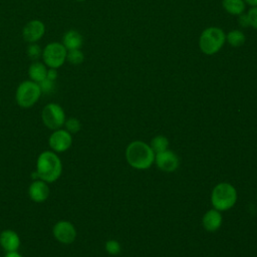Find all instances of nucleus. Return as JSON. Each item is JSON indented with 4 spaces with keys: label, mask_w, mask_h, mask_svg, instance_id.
Returning <instances> with one entry per match:
<instances>
[{
    "label": "nucleus",
    "mask_w": 257,
    "mask_h": 257,
    "mask_svg": "<svg viewBox=\"0 0 257 257\" xmlns=\"http://www.w3.org/2000/svg\"><path fill=\"white\" fill-rule=\"evenodd\" d=\"M150 147L152 148V150L154 151L155 154H158V153H161V152H164V151L168 150L169 141L164 136H157L152 140Z\"/></svg>",
    "instance_id": "18"
},
{
    "label": "nucleus",
    "mask_w": 257,
    "mask_h": 257,
    "mask_svg": "<svg viewBox=\"0 0 257 257\" xmlns=\"http://www.w3.org/2000/svg\"><path fill=\"white\" fill-rule=\"evenodd\" d=\"M64 126H65V130L68 133L73 135V134H76V133H78L80 131L81 123H80L79 119H77L76 117H69V118H67L65 120Z\"/></svg>",
    "instance_id": "21"
},
{
    "label": "nucleus",
    "mask_w": 257,
    "mask_h": 257,
    "mask_svg": "<svg viewBox=\"0 0 257 257\" xmlns=\"http://www.w3.org/2000/svg\"><path fill=\"white\" fill-rule=\"evenodd\" d=\"M42 92L37 82L30 79L22 81L15 92V99L17 104L22 108H29L33 106L40 98Z\"/></svg>",
    "instance_id": "4"
},
{
    "label": "nucleus",
    "mask_w": 257,
    "mask_h": 257,
    "mask_svg": "<svg viewBox=\"0 0 257 257\" xmlns=\"http://www.w3.org/2000/svg\"><path fill=\"white\" fill-rule=\"evenodd\" d=\"M38 179L50 184L59 179L62 173V163L53 151L42 152L36 160V171Z\"/></svg>",
    "instance_id": "1"
},
{
    "label": "nucleus",
    "mask_w": 257,
    "mask_h": 257,
    "mask_svg": "<svg viewBox=\"0 0 257 257\" xmlns=\"http://www.w3.org/2000/svg\"><path fill=\"white\" fill-rule=\"evenodd\" d=\"M50 190L48 187V183L37 179L34 180L28 188V196L35 203H42L46 201L49 197Z\"/></svg>",
    "instance_id": "12"
},
{
    "label": "nucleus",
    "mask_w": 257,
    "mask_h": 257,
    "mask_svg": "<svg viewBox=\"0 0 257 257\" xmlns=\"http://www.w3.org/2000/svg\"><path fill=\"white\" fill-rule=\"evenodd\" d=\"M48 145L56 154L66 152L72 145V135L65 128L54 130L48 139Z\"/></svg>",
    "instance_id": "9"
},
{
    "label": "nucleus",
    "mask_w": 257,
    "mask_h": 257,
    "mask_svg": "<svg viewBox=\"0 0 257 257\" xmlns=\"http://www.w3.org/2000/svg\"><path fill=\"white\" fill-rule=\"evenodd\" d=\"M237 201V191L229 183H220L212 191L211 204L214 209L222 212L231 209Z\"/></svg>",
    "instance_id": "3"
},
{
    "label": "nucleus",
    "mask_w": 257,
    "mask_h": 257,
    "mask_svg": "<svg viewBox=\"0 0 257 257\" xmlns=\"http://www.w3.org/2000/svg\"><path fill=\"white\" fill-rule=\"evenodd\" d=\"M57 76H58L57 69H54V68H48L46 78H48V79H50V80L55 81V80H56V78H57Z\"/></svg>",
    "instance_id": "26"
},
{
    "label": "nucleus",
    "mask_w": 257,
    "mask_h": 257,
    "mask_svg": "<svg viewBox=\"0 0 257 257\" xmlns=\"http://www.w3.org/2000/svg\"><path fill=\"white\" fill-rule=\"evenodd\" d=\"M224 9L233 15H240L245 9L244 0H223Z\"/></svg>",
    "instance_id": "17"
},
{
    "label": "nucleus",
    "mask_w": 257,
    "mask_h": 257,
    "mask_svg": "<svg viewBox=\"0 0 257 257\" xmlns=\"http://www.w3.org/2000/svg\"><path fill=\"white\" fill-rule=\"evenodd\" d=\"M227 41L234 47H238L244 44L245 42V35L243 34V32L239 31V30H232L228 33V35L226 36Z\"/></svg>",
    "instance_id": "19"
},
{
    "label": "nucleus",
    "mask_w": 257,
    "mask_h": 257,
    "mask_svg": "<svg viewBox=\"0 0 257 257\" xmlns=\"http://www.w3.org/2000/svg\"><path fill=\"white\" fill-rule=\"evenodd\" d=\"M0 246L6 252L18 251L20 247L19 235L11 229L3 230L0 233Z\"/></svg>",
    "instance_id": "13"
},
{
    "label": "nucleus",
    "mask_w": 257,
    "mask_h": 257,
    "mask_svg": "<svg viewBox=\"0 0 257 257\" xmlns=\"http://www.w3.org/2000/svg\"><path fill=\"white\" fill-rule=\"evenodd\" d=\"M222 215L221 212L216 209H211L205 213L202 219L203 227L209 232L217 231L222 225Z\"/></svg>",
    "instance_id": "14"
},
{
    "label": "nucleus",
    "mask_w": 257,
    "mask_h": 257,
    "mask_svg": "<svg viewBox=\"0 0 257 257\" xmlns=\"http://www.w3.org/2000/svg\"><path fill=\"white\" fill-rule=\"evenodd\" d=\"M67 49L61 42H49L42 48V62L48 68L58 69L66 61Z\"/></svg>",
    "instance_id": "6"
},
{
    "label": "nucleus",
    "mask_w": 257,
    "mask_h": 257,
    "mask_svg": "<svg viewBox=\"0 0 257 257\" xmlns=\"http://www.w3.org/2000/svg\"><path fill=\"white\" fill-rule=\"evenodd\" d=\"M251 6H257V0H245Z\"/></svg>",
    "instance_id": "29"
},
{
    "label": "nucleus",
    "mask_w": 257,
    "mask_h": 257,
    "mask_svg": "<svg viewBox=\"0 0 257 257\" xmlns=\"http://www.w3.org/2000/svg\"><path fill=\"white\" fill-rule=\"evenodd\" d=\"M38 84L42 93H50L54 90V87H55V81L50 80L48 78L43 79Z\"/></svg>",
    "instance_id": "24"
},
{
    "label": "nucleus",
    "mask_w": 257,
    "mask_h": 257,
    "mask_svg": "<svg viewBox=\"0 0 257 257\" xmlns=\"http://www.w3.org/2000/svg\"><path fill=\"white\" fill-rule=\"evenodd\" d=\"M75 1H84V0H75Z\"/></svg>",
    "instance_id": "30"
},
{
    "label": "nucleus",
    "mask_w": 257,
    "mask_h": 257,
    "mask_svg": "<svg viewBox=\"0 0 257 257\" xmlns=\"http://www.w3.org/2000/svg\"><path fill=\"white\" fill-rule=\"evenodd\" d=\"M247 17L249 20V25L257 29V6H254L248 11Z\"/></svg>",
    "instance_id": "25"
},
{
    "label": "nucleus",
    "mask_w": 257,
    "mask_h": 257,
    "mask_svg": "<svg viewBox=\"0 0 257 257\" xmlns=\"http://www.w3.org/2000/svg\"><path fill=\"white\" fill-rule=\"evenodd\" d=\"M104 248H105V251L110 255H117L120 253V250H121L120 244L116 240H112V239L105 242Z\"/></svg>",
    "instance_id": "23"
},
{
    "label": "nucleus",
    "mask_w": 257,
    "mask_h": 257,
    "mask_svg": "<svg viewBox=\"0 0 257 257\" xmlns=\"http://www.w3.org/2000/svg\"><path fill=\"white\" fill-rule=\"evenodd\" d=\"M52 234L55 240L61 244H71L76 239V229L74 225L67 220L56 222L52 228Z\"/></svg>",
    "instance_id": "8"
},
{
    "label": "nucleus",
    "mask_w": 257,
    "mask_h": 257,
    "mask_svg": "<svg viewBox=\"0 0 257 257\" xmlns=\"http://www.w3.org/2000/svg\"><path fill=\"white\" fill-rule=\"evenodd\" d=\"M45 34V24L38 19L28 21L22 29V37L28 43H37Z\"/></svg>",
    "instance_id": "10"
},
{
    "label": "nucleus",
    "mask_w": 257,
    "mask_h": 257,
    "mask_svg": "<svg viewBox=\"0 0 257 257\" xmlns=\"http://www.w3.org/2000/svg\"><path fill=\"white\" fill-rule=\"evenodd\" d=\"M84 60V54L80 49L67 50L66 61L72 65H79Z\"/></svg>",
    "instance_id": "20"
},
{
    "label": "nucleus",
    "mask_w": 257,
    "mask_h": 257,
    "mask_svg": "<svg viewBox=\"0 0 257 257\" xmlns=\"http://www.w3.org/2000/svg\"><path fill=\"white\" fill-rule=\"evenodd\" d=\"M41 118L44 125L53 131L61 128L66 120L64 109L55 102H49L43 107Z\"/></svg>",
    "instance_id": "7"
},
{
    "label": "nucleus",
    "mask_w": 257,
    "mask_h": 257,
    "mask_svg": "<svg viewBox=\"0 0 257 257\" xmlns=\"http://www.w3.org/2000/svg\"><path fill=\"white\" fill-rule=\"evenodd\" d=\"M42 48L38 43H29L27 47V55L30 59L36 61L41 57Z\"/></svg>",
    "instance_id": "22"
},
{
    "label": "nucleus",
    "mask_w": 257,
    "mask_h": 257,
    "mask_svg": "<svg viewBox=\"0 0 257 257\" xmlns=\"http://www.w3.org/2000/svg\"><path fill=\"white\" fill-rule=\"evenodd\" d=\"M47 70H48V67L42 61H39V60L33 61L28 67L29 79L39 83L40 81L46 78Z\"/></svg>",
    "instance_id": "16"
},
{
    "label": "nucleus",
    "mask_w": 257,
    "mask_h": 257,
    "mask_svg": "<svg viewBox=\"0 0 257 257\" xmlns=\"http://www.w3.org/2000/svg\"><path fill=\"white\" fill-rule=\"evenodd\" d=\"M239 23H240V25L243 26V27H248V26H250V25H249V20H248L247 14H246V15L242 14V15L239 17Z\"/></svg>",
    "instance_id": "27"
},
{
    "label": "nucleus",
    "mask_w": 257,
    "mask_h": 257,
    "mask_svg": "<svg viewBox=\"0 0 257 257\" xmlns=\"http://www.w3.org/2000/svg\"><path fill=\"white\" fill-rule=\"evenodd\" d=\"M61 43L67 50L80 49L83 44V37L77 30L70 29L63 34Z\"/></svg>",
    "instance_id": "15"
},
{
    "label": "nucleus",
    "mask_w": 257,
    "mask_h": 257,
    "mask_svg": "<svg viewBox=\"0 0 257 257\" xmlns=\"http://www.w3.org/2000/svg\"><path fill=\"white\" fill-rule=\"evenodd\" d=\"M4 257H23V256L17 251H13V252H6Z\"/></svg>",
    "instance_id": "28"
},
{
    "label": "nucleus",
    "mask_w": 257,
    "mask_h": 257,
    "mask_svg": "<svg viewBox=\"0 0 257 257\" xmlns=\"http://www.w3.org/2000/svg\"><path fill=\"white\" fill-rule=\"evenodd\" d=\"M154 163H156L157 167L160 170L166 173H172L176 171L180 165L178 156L170 150H166L164 152L156 154Z\"/></svg>",
    "instance_id": "11"
},
{
    "label": "nucleus",
    "mask_w": 257,
    "mask_h": 257,
    "mask_svg": "<svg viewBox=\"0 0 257 257\" xmlns=\"http://www.w3.org/2000/svg\"><path fill=\"white\" fill-rule=\"evenodd\" d=\"M155 155L150 145L142 141H134L125 149L127 163L138 170L149 169L155 162Z\"/></svg>",
    "instance_id": "2"
},
{
    "label": "nucleus",
    "mask_w": 257,
    "mask_h": 257,
    "mask_svg": "<svg viewBox=\"0 0 257 257\" xmlns=\"http://www.w3.org/2000/svg\"><path fill=\"white\" fill-rule=\"evenodd\" d=\"M226 40V35L221 28L209 27L205 29L199 40V45L201 50L205 54H214L218 52L224 45Z\"/></svg>",
    "instance_id": "5"
}]
</instances>
